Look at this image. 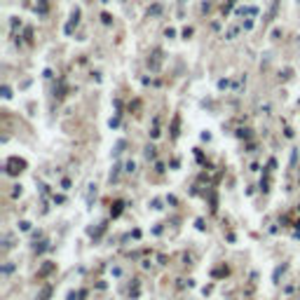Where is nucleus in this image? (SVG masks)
I'll list each match as a JSON object with an SVG mask.
<instances>
[]
</instances>
